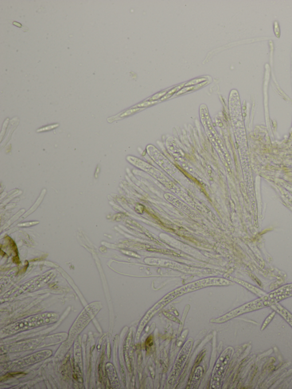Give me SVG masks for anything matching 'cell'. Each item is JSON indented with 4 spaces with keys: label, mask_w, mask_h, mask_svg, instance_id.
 I'll return each mask as SVG.
<instances>
[{
    "label": "cell",
    "mask_w": 292,
    "mask_h": 389,
    "mask_svg": "<svg viewBox=\"0 0 292 389\" xmlns=\"http://www.w3.org/2000/svg\"><path fill=\"white\" fill-rule=\"evenodd\" d=\"M291 296H292V284L285 285L269 293L267 296L244 304L217 319H212L210 322L213 323H223L244 313L257 311L268 307H272L277 304L279 301Z\"/></svg>",
    "instance_id": "1"
},
{
    "label": "cell",
    "mask_w": 292,
    "mask_h": 389,
    "mask_svg": "<svg viewBox=\"0 0 292 389\" xmlns=\"http://www.w3.org/2000/svg\"><path fill=\"white\" fill-rule=\"evenodd\" d=\"M231 283L223 279H216V278H210L206 279L201 280H199L194 283L186 285L183 287L178 288L172 292L168 293L164 297H163L158 304L163 307L167 304H168L171 301L173 300L178 296H182L188 292H190L194 291L197 290L198 289L204 288L210 285H229Z\"/></svg>",
    "instance_id": "2"
},
{
    "label": "cell",
    "mask_w": 292,
    "mask_h": 389,
    "mask_svg": "<svg viewBox=\"0 0 292 389\" xmlns=\"http://www.w3.org/2000/svg\"><path fill=\"white\" fill-rule=\"evenodd\" d=\"M230 348H228L223 352L216 363L212 379V387L213 388H218L220 385L221 380L225 373L231 356L232 349L230 350Z\"/></svg>",
    "instance_id": "3"
},
{
    "label": "cell",
    "mask_w": 292,
    "mask_h": 389,
    "mask_svg": "<svg viewBox=\"0 0 292 389\" xmlns=\"http://www.w3.org/2000/svg\"><path fill=\"white\" fill-rule=\"evenodd\" d=\"M271 308L276 312L281 315L292 327V314L291 312L278 304L272 306Z\"/></svg>",
    "instance_id": "4"
},
{
    "label": "cell",
    "mask_w": 292,
    "mask_h": 389,
    "mask_svg": "<svg viewBox=\"0 0 292 389\" xmlns=\"http://www.w3.org/2000/svg\"><path fill=\"white\" fill-rule=\"evenodd\" d=\"M140 110H141V109H140L139 108H132L131 109L128 110H127V111H124V112H122V113H120V114H118V115H116V116H112V117H111V118H108V119H107V121H108V122H110V123H111V122H113V121H114L118 120V119L123 118H124V117H126V116H128V115H130L134 114V112H137V111H140Z\"/></svg>",
    "instance_id": "5"
},
{
    "label": "cell",
    "mask_w": 292,
    "mask_h": 389,
    "mask_svg": "<svg viewBox=\"0 0 292 389\" xmlns=\"http://www.w3.org/2000/svg\"><path fill=\"white\" fill-rule=\"evenodd\" d=\"M206 83H207V82H204V83H200L199 84L194 85V86H190V87H187L184 88L182 89L181 91H179V92L177 93L176 95H179L182 94H183V93H184V92H188V91H193V90H194L198 89V88L201 87L202 86H204V85L206 84Z\"/></svg>",
    "instance_id": "6"
},
{
    "label": "cell",
    "mask_w": 292,
    "mask_h": 389,
    "mask_svg": "<svg viewBox=\"0 0 292 389\" xmlns=\"http://www.w3.org/2000/svg\"><path fill=\"white\" fill-rule=\"evenodd\" d=\"M183 86H185V83L182 84H181V85H179V86H176L175 88H173L172 90H170V91H168V92H167V94H166V95L161 99V100H165V99H168V98H170V97H171V96H172V95H174L175 92H178L179 90H180L181 88H182V87H183Z\"/></svg>",
    "instance_id": "7"
},
{
    "label": "cell",
    "mask_w": 292,
    "mask_h": 389,
    "mask_svg": "<svg viewBox=\"0 0 292 389\" xmlns=\"http://www.w3.org/2000/svg\"><path fill=\"white\" fill-rule=\"evenodd\" d=\"M275 314H276V311H274L273 312L271 313V314L270 315H269L267 317V318H266V319H265V321H264V322H263V325H262V326H261V331H263L264 329H265L266 328V327L269 325V323L272 321V320L273 319V318H274Z\"/></svg>",
    "instance_id": "8"
},
{
    "label": "cell",
    "mask_w": 292,
    "mask_h": 389,
    "mask_svg": "<svg viewBox=\"0 0 292 389\" xmlns=\"http://www.w3.org/2000/svg\"><path fill=\"white\" fill-rule=\"evenodd\" d=\"M205 80H206V78H197V79H195L191 80L189 82L185 83V86H194V85H196L198 83H200V82H203V81H205Z\"/></svg>",
    "instance_id": "9"
},
{
    "label": "cell",
    "mask_w": 292,
    "mask_h": 389,
    "mask_svg": "<svg viewBox=\"0 0 292 389\" xmlns=\"http://www.w3.org/2000/svg\"><path fill=\"white\" fill-rule=\"evenodd\" d=\"M58 126H59V124H55V125H49V126H46V127H42V128H41V129L37 130V132L39 133V132H43V131H47L51 130H53V129H54L58 127Z\"/></svg>",
    "instance_id": "10"
},
{
    "label": "cell",
    "mask_w": 292,
    "mask_h": 389,
    "mask_svg": "<svg viewBox=\"0 0 292 389\" xmlns=\"http://www.w3.org/2000/svg\"><path fill=\"white\" fill-rule=\"evenodd\" d=\"M168 90V89L166 90H164V91H162V92H159V93H158V94H155V95H154L153 96H152L151 98H150L149 99V100H156V99H159L160 98H161V97H162V96L163 97V96L167 94Z\"/></svg>",
    "instance_id": "11"
},
{
    "label": "cell",
    "mask_w": 292,
    "mask_h": 389,
    "mask_svg": "<svg viewBox=\"0 0 292 389\" xmlns=\"http://www.w3.org/2000/svg\"><path fill=\"white\" fill-rule=\"evenodd\" d=\"M156 102H152V101H151V102H144V103H140V104H137V105H136L135 106L133 107L132 108H136V107H147V106H150V105H151V104H154V103H156Z\"/></svg>",
    "instance_id": "12"
},
{
    "label": "cell",
    "mask_w": 292,
    "mask_h": 389,
    "mask_svg": "<svg viewBox=\"0 0 292 389\" xmlns=\"http://www.w3.org/2000/svg\"><path fill=\"white\" fill-rule=\"evenodd\" d=\"M164 314L168 318H169L170 319H171V320H172V321H174V322H178V323H179V322H180V321H179L178 318H176L175 316H174L173 315H172V314H170V313H166V312H164Z\"/></svg>",
    "instance_id": "13"
},
{
    "label": "cell",
    "mask_w": 292,
    "mask_h": 389,
    "mask_svg": "<svg viewBox=\"0 0 292 389\" xmlns=\"http://www.w3.org/2000/svg\"><path fill=\"white\" fill-rule=\"evenodd\" d=\"M9 22H10L13 25L16 26H17V27H21V28H22V29H23V26H22V25H21L20 23H18V22H16V21H9Z\"/></svg>",
    "instance_id": "14"
}]
</instances>
